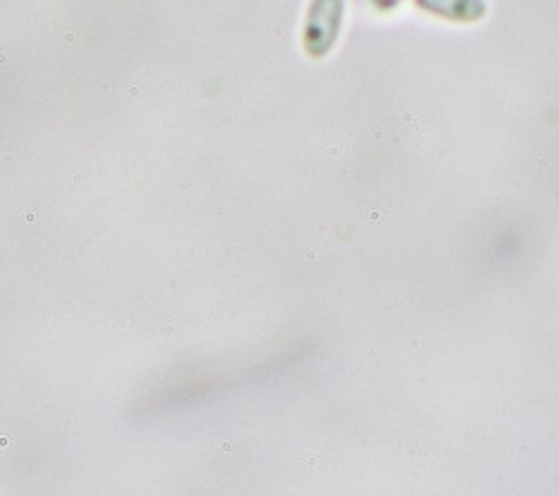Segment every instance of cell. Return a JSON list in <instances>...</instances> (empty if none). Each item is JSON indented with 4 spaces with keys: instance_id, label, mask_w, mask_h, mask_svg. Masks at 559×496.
<instances>
[{
    "instance_id": "cell-1",
    "label": "cell",
    "mask_w": 559,
    "mask_h": 496,
    "mask_svg": "<svg viewBox=\"0 0 559 496\" xmlns=\"http://www.w3.org/2000/svg\"><path fill=\"white\" fill-rule=\"evenodd\" d=\"M345 19V0H311L305 23V50L313 59L330 55Z\"/></svg>"
},
{
    "instance_id": "cell-2",
    "label": "cell",
    "mask_w": 559,
    "mask_h": 496,
    "mask_svg": "<svg viewBox=\"0 0 559 496\" xmlns=\"http://www.w3.org/2000/svg\"><path fill=\"white\" fill-rule=\"evenodd\" d=\"M424 12L450 23H477L486 16V0H414Z\"/></svg>"
},
{
    "instance_id": "cell-3",
    "label": "cell",
    "mask_w": 559,
    "mask_h": 496,
    "mask_svg": "<svg viewBox=\"0 0 559 496\" xmlns=\"http://www.w3.org/2000/svg\"><path fill=\"white\" fill-rule=\"evenodd\" d=\"M399 3H401V0H374V5H377L379 10H385V12H388V10H394Z\"/></svg>"
}]
</instances>
